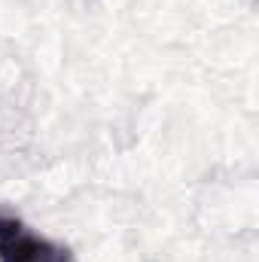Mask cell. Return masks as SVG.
Segmentation results:
<instances>
[{
    "mask_svg": "<svg viewBox=\"0 0 259 262\" xmlns=\"http://www.w3.org/2000/svg\"><path fill=\"white\" fill-rule=\"evenodd\" d=\"M0 262H73L70 250L31 232L15 216H0Z\"/></svg>",
    "mask_w": 259,
    "mask_h": 262,
    "instance_id": "cell-1",
    "label": "cell"
}]
</instances>
